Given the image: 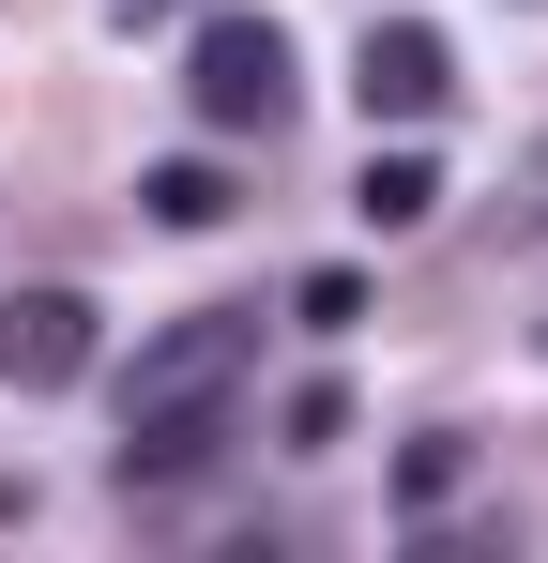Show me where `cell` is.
<instances>
[{
	"instance_id": "obj_11",
	"label": "cell",
	"mask_w": 548,
	"mask_h": 563,
	"mask_svg": "<svg viewBox=\"0 0 548 563\" xmlns=\"http://www.w3.org/2000/svg\"><path fill=\"white\" fill-rule=\"evenodd\" d=\"M107 15H198V0H107Z\"/></svg>"
},
{
	"instance_id": "obj_2",
	"label": "cell",
	"mask_w": 548,
	"mask_h": 563,
	"mask_svg": "<svg viewBox=\"0 0 548 563\" xmlns=\"http://www.w3.org/2000/svg\"><path fill=\"white\" fill-rule=\"evenodd\" d=\"M183 107H198L213 137H274V122H289V31H274V15H198Z\"/></svg>"
},
{
	"instance_id": "obj_9",
	"label": "cell",
	"mask_w": 548,
	"mask_h": 563,
	"mask_svg": "<svg viewBox=\"0 0 548 563\" xmlns=\"http://www.w3.org/2000/svg\"><path fill=\"white\" fill-rule=\"evenodd\" d=\"M289 320H305V335H351V320H365V275H305V289H289Z\"/></svg>"
},
{
	"instance_id": "obj_3",
	"label": "cell",
	"mask_w": 548,
	"mask_h": 563,
	"mask_svg": "<svg viewBox=\"0 0 548 563\" xmlns=\"http://www.w3.org/2000/svg\"><path fill=\"white\" fill-rule=\"evenodd\" d=\"M91 380V305L77 289H15L0 305V396H77Z\"/></svg>"
},
{
	"instance_id": "obj_5",
	"label": "cell",
	"mask_w": 548,
	"mask_h": 563,
	"mask_svg": "<svg viewBox=\"0 0 548 563\" xmlns=\"http://www.w3.org/2000/svg\"><path fill=\"white\" fill-rule=\"evenodd\" d=\"M351 213H365V229H427V213H442V168H427V153H365Z\"/></svg>"
},
{
	"instance_id": "obj_8",
	"label": "cell",
	"mask_w": 548,
	"mask_h": 563,
	"mask_svg": "<svg viewBox=\"0 0 548 563\" xmlns=\"http://www.w3.org/2000/svg\"><path fill=\"white\" fill-rule=\"evenodd\" d=\"M274 442H289V457H336V442H351V396H336V380H305V396L274 411Z\"/></svg>"
},
{
	"instance_id": "obj_4",
	"label": "cell",
	"mask_w": 548,
	"mask_h": 563,
	"mask_svg": "<svg viewBox=\"0 0 548 563\" xmlns=\"http://www.w3.org/2000/svg\"><path fill=\"white\" fill-rule=\"evenodd\" d=\"M351 92H365V122H442V92H457V46L427 31V15H381L351 46Z\"/></svg>"
},
{
	"instance_id": "obj_7",
	"label": "cell",
	"mask_w": 548,
	"mask_h": 563,
	"mask_svg": "<svg viewBox=\"0 0 548 563\" xmlns=\"http://www.w3.org/2000/svg\"><path fill=\"white\" fill-rule=\"evenodd\" d=\"M487 229H503V244H548V137L518 153V168H503V198H487Z\"/></svg>"
},
{
	"instance_id": "obj_1",
	"label": "cell",
	"mask_w": 548,
	"mask_h": 563,
	"mask_svg": "<svg viewBox=\"0 0 548 563\" xmlns=\"http://www.w3.org/2000/svg\"><path fill=\"white\" fill-rule=\"evenodd\" d=\"M244 366H260V305H183L168 335H138V366H122V503L229 457Z\"/></svg>"
},
{
	"instance_id": "obj_10",
	"label": "cell",
	"mask_w": 548,
	"mask_h": 563,
	"mask_svg": "<svg viewBox=\"0 0 548 563\" xmlns=\"http://www.w3.org/2000/svg\"><path fill=\"white\" fill-rule=\"evenodd\" d=\"M457 472H472V442H457V427H427V442H412V472H396V487H412V518H427V503H442Z\"/></svg>"
},
{
	"instance_id": "obj_6",
	"label": "cell",
	"mask_w": 548,
	"mask_h": 563,
	"mask_svg": "<svg viewBox=\"0 0 548 563\" xmlns=\"http://www.w3.org/2000/svg\"><path fill=\"white\" fill-rule=\"evenodd\" d=\"M138 198H153V229H229V168H213V153H168Z\"/></svg>"
}]
</instances>
